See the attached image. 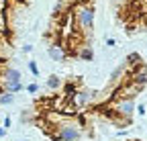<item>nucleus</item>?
<instances>
[{"instance_id": "obj_1", "label": "nucleus", "mask_w": 147, "mask_h": 141, "mask_svg": "<svg viewBox=\"0 0 147 141\" xmlns=\"http://www.w3.org/2000/svg\"><path fill=\"white\" fill-rule=\"evenodd\" d=\"M74 23H76L80 33H90L94 29V6L88 2L78 4L74 10Z\"/></svg>"}, {"instance_id": "obj_2", "label": "nucleus", "mask_w": 147, "mask_h": 141, "mask_svg": "<svg viewBox=\"0 0 147 141\" xmlns=\"http://www.w3.org/2000/svg\"><path fill=\"white\" fill-rule=\"evenodd\" d=\"M0 88H2V92H8V94L21 92L23 90L21 72L14 67H2V72H0Z\"/></svg>"}, {"instance_id": "obj_3", "label": "nucleus", "mask_w": 147, "mask_h": 141, "mask_svg": "<svg viewBox=\"0 0 147 141\" xmlns=\"http://www.w3.org/2000/svg\"><path fill=\"white\" fill-rule=\"evenodd\" d=\"M82 137V129L80 125H76L74 121H63L57 125V131L53 133V139H59V141H80Z\"/></svg>"}, {"instance_id": "obj_4", "label": "nucleus", "mask_w": 147, "mask_h": 141, "mask_svg": "<svg viewBox=\"0 0 147 141\" xmlns=\"http://www.w3.org/2000/svg\"><path fill=\"white\" fill-rule=\"evenodd\" d=\"M94 100H96V92L94 90H76V94L71 96L69 104L74 109H84V107L94 104Z\"/></svg>"}, {"instance_id": "obj_5", "label": "nucleus", "mask_w": 147, "mask_h": 141, "mask_svg": "<svg viewBox=\"0 0 147 141\" xmlns=\"http://www.w3.org/2000/svg\"><path fill=\"white\" fill-rule=\"evenodd\" d=\"M115 113L121 117V119H131L133 113H135V100L131 98H119L117 104H115Z\"/></svg>"}, {"instance_id": "obj_6", "label": "nucleus", "mask_w": 147, "mask_h": 141, "mask_svg": "<svg viewBox=\"0 0 147 141\" xmlns=\"http://www.w3.org/2000/svg\"><path fill=\"white\" fill-rule=\"evenodd\" d=\"M47 53H49V57H51L53 61H57V63L65 61V57H67V51H65L63 45H59V43H51L49 49H47Z\"/></svg>"}, {"instance_id": "obj_7", "label": "nucleus", "mask_w": 147, "mask_h": 141, "mask_svg": "<svg viewBox=\"0 0 147 141\" xmlns=\"http://www.w3.org/2000/svg\"><path fill=\"white\" fill-rule=\"evenodd\" d=\"M139 90H141V88L131 82V84H123V86L119 88V94H121V98H131V100H133V96H135Z\"/></svg>"}, {"instance_id": "obj_8", "label": "nucleus", "mask_w": 147, "mask_h": 141, "mask_svg": "<svg viewBox=\"0 0 147 141\" xmlns=\"http://www.w3.org/2000/svg\"><path fill=\"white\" fill-rule=\"evenodd\" d=\"M131 82L135 84V86H139V88H143L145 84H147V69H135V74L131 76Z\"/></svg>"}, {"instance_id": "obj_9", "label": "nucleus", "mask_w": 147, "mask_h": 141, "mask_svg": "<svg viewBox=\"0 0 147 141\" xmlns=\"http://www.w3.org/2000/svg\"><path fill=\"white\" fill-rule=\"evenodd\" d=\"M45 84H47L49 90H57V88H61V84H63V82H61V78H59V76L51 74V76L47 78V82H45Z\"/></svg>"}, {"instance_id": "obj_10", "label": "nucleus", "mask_w": 147, "mask_h": 141, "mask_svg": "<svg viewBox=\"0 0 147 141\" xmlns=\"http://www.w3.org/2000/svg\"><path fill=\"white\" fill-rule=\"evenodd\" d=\"M78 55L84 61H92V59H94V51H92V47H88V45H82V49H80Z\"/></svg>"}, {"instance_id": "obj_11", "label": "nucleus", "mask_w": 147, "mask_h": 141, "mask_svg": "<svg viewBox=\"0 0 147 141\" xmlns=\"http://www.w3.org/2000/svg\"><path fill=\"white\" fill-rule=\"evenodd\" d=\"M12 102H14V94H8V92L0 94V104H12Z\"/></svg>"}, {"instance_id": "obj_12", "label": "nucleus", "mask_w": 147, "mask_h": 141, "mask_svg": "<svg viewBox=\"0 0 147 141\" xmlns=\"http://www.w3.org/2000/svg\"><path fill=\"white\" fill-rule=\"evenodd\" d=\"M29 72L33 76H39V65H37V61H29Z\"/></svg>"}, {"instance_id": "obj_13", "label": "nucleus", "mask_w": 147, "mask_h": 141, "mask_svg": "<svg viewBox=\"0 0 147 141\" xmlns=\"http://www.w3.org/2000/svg\"><path fill=\"white\" fill-rule=\"evenodd\" d=\"M121 74H123V65H121V67H117V69H115V72H113V78H110V82H117Z\"/></svg>"}, {"instance_id": "obj_14", "label": "nucleus", "mask_w": 147, "mask_h": 141, "mask_svg": "<svg viewBox=\"0 0 147 141\" xmlns=\"http://www.w3.org/2000/svg\"><path fill=\"white\" fill-rule=\"evenodd\" d=\"M37 90H39V84H35V82H33V84H29V86H27V92H29V94H35V92H37Z\"/></svg>"}, {"instance_id": "obj_15", "label": "nucleus", "mask_w": 147, "mask_h": 141, "mask_svg": "<svg viewBox=\"0 0 147 141\" xmlns=\"http://www.w3.org/2000/svg\"><path fill=\"white\" fill-rule=\"evenodd\" d=\"M127 63H139V55L137 53H131V55L127 57Z\"/></svg>"}, {"instance_id": "obj_16", "label": "nucleus", "mask_w": 147, "mask_h": 141, "mask_svg": "<svg viewBox=\"0 0 147 141\" xmlns=\"http://www.w3.org/2000/svg\"><path fill=\"white\" fill-rule=\"evenodd\" d=\"M147 111H145V104L141 102V104H137V115H145Z\"/></svg>"}, {"instance_id": "obj_17", "label": "nucleus", "mask_w": 147, "mask_h": 141, "mask_svg": "<svg viewBox=\"0 0 147 141\" xmlns=\"http://www.w3.org/2000/svg\"><path fill=\"white\" fill-rule=\"evenodd\" d=\"M10 123H12V121H10V117H6V119H4V123H2V129H4V131L10 127Z\"/></svg>"}, {"instance_id": "obj_18", "label": "nucleus", "mask_w": 147, "mask_h": 141, "mask_svg": "<svg viewBox=\"0 0 147 141\" xmlns=\"http://www.w3.org/2000/svg\"><path fill=\"white\" fill-rule=\"evenodd\" d=\"M6 4H8V0H0V12L6 10Z\"/></svg>"}, {"instance_id": "obj_19", "label": "nucleus", "mask_w": 147, "mask_h": 141, "mask_svg": "<svg viewBox=\"0 0 147 141\" xmlns=\"http://www.w3.org/2000/svg\"><path fill=\"white\" fill-rule=\"evenodd\" d=\"M106 45H108V47H115L117 41H115V39H106Z\"/></svg>"}, {"instance_id": "obj_20", "label": "nucleus", "mask_w": 147, "mask_h": 141, "mask_svg": "<svg viewBox=\"0 0 147 141\" xmlns=\"http://www.w3.org/2000/svg\"><path fill=\"white\" fill-rule=\"evenodd\" d=\"M23 51H25V53H31V51H33V45H25Z\"/></svg>"}, {"instance_id": "obj_21", "label": "nucleus", "mask_w": 147, "mask_h": 141, "mask_svg": "<svg viewBox=\"0 0 147 141\" xmlns=\"http://www.w3.org/2000/svg\"><path fill=\"white\" fill-rule=\"evenodd\" d=\"M110 2H113V4H125L127 0H110Z\"/></svg>"}, {"instance_id": "obj_22", "label": "nucleus", "mask_w": 147, "mask_h": 141, "mask_svg": "<svg viewBox=\"0 0 147 141\" xmlns=\"http://www.w3.org/2000/svg\"><path fill=\"white\" fill-rule=\"evenodd\" d=\"M4 135H6V131H4L2 127H0V137H4Z\"/></svg>"}, {"instance_id": "obj_23", "label": "nucleus", "mask_w": 147, "mask_h": 141, "mask_svg": "<svg viewBox=\"0 0 147 141\" xmlns=\"http://www.w3.org/2000/svg\"><path fill=\"white\" fill-rule=\"evenodd\" d=\"M135 141H141V139H135Z\"/></svg>"}]
</instances>
